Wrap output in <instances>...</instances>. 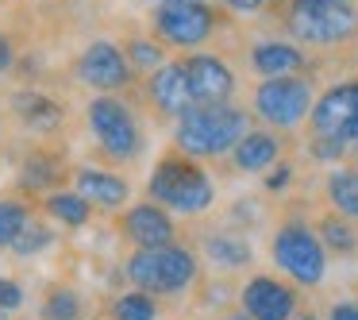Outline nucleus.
I'll use <instances>...</instances> for the list:
<instances>
[{
  "label": "nucleus",
  "instance_id": "f257e3e1",
  "mask_svg": "<svg viewBox=\"0 0 358 320\" xmlns=\"http://www.w3.org/2000/svg\"><path fill=\"white\" fill-rule=\"evenodd\" d=\"M250 132V112L235 101L227 104H193L178 116L173 143L178 151L193 158H224L235 151V143Z\"/></svg>",
  "mask_w": 358,
  "mask_h": 320
},
{
  "label": "nucleus",
  "instance_id": "f03ea898",
  "mask_svg": "<svg viewBox=\"0 0 358 320\" xmlns=\"http://www.w3.org/2000/svg\"><path fill=\"white\" fill-rule=\"evenodd\" d=\"M147 193L162 209L185 212V216L208 212L212 201H216V186H212L208 170L201 166V158L185 155V151H170V155L158 158L155 174L147 181Z\"/></svg>",
  "mask_w": 358,
  "mask_h": 320
},
{
  "label": "nucleus",
  "instance_id": "7ed1b4c3",
  "mask_svg": "<svg viewBox=\"0 0 358 320\" xmlns=\"http://www.w3.org/2000/svg\"><path fill=\"white\" fill-rule=\"evenodd\" d=\"M227 24V8L224 4H208V0H158L150 8V32L178 50H196L208 47Z\"/></svg>",
  "mask_w": 358,
  "mask_h": 320
},
{
  "label": "nucleus",
  "instance_id": "20e7f679",
  "mask_svg": "<svg viewBox=\"0 0 358 320\" xmlns=\"http://www.w3.org/2000/svg\"><path fill=\"white\" fill-rule=\"evenodd\" d=\"M281 27L301 47H343L358 39L355 4H316V0H285Z\"/></svg>",
  "mask_w": 358,
  "mask_h": 320
},
{
  "label": "nucleus",
  "instance_id": "39448f33",
  "mask_svg": "<svg viewBox=\"0 0 358 320\" xmlns=\"http://www.w3.org/2000/svg\"><path fill=\"white\" fill-rule=\"evenodd\" d=\"M85 120H89V132H93L96 147L108 162H135L143 151V127H139V116L135 109L116 93H101L89 101L85 109Z\"/></svg>",
  "mask_w": 358,
  "mask_h": 320
},
{
  "label": "nucleus",
  "instance_id": "423d86ee",
  "mask_svg": "<svg viewBox=\"0 0 358 320\" xmlns=\"http://www.w3.org/2000/svg\"><path fill=\"white\" fill-rule=\"evenodd\" d=\"M316 104V85L304 74H285V78H262L250 93V112L273 132H293L312 116Z\"/></svg>",
  "mask_w": 358,
  "mask_h": 320
},
{
  "label": "nucleus",
  "instance_id": "0eeeda50",
  "mask_svg": "<svg viewBox=\"0 0 358 320\" xmlns=\"http://www.w3.org/2000/svg\"><path fill=\"white\" fill-rule=\"evenodd\" d=\"M201 274V263L189 247H139L127 258V278L147 293H185Z\"/></svg>",
  "mask_w": 358,
  "mask_h": 320
},
{
  "label": "nucleus",
  "instance_id": "6e6552de",
  "mask_svg": "<svg viewBox=\"0 0 358 320\" xmlns=\"http://www.w3.org/2000/svg\"><path fill=\"white\" fill-rule=\"evenodd\" d=\"M270 255H273V266L281 274L296 281V286H320L327 274V247L320 239L316 228L301 224V220H289L273 232L270 239Z\"/></svg>",
  "mask_w": 358,
  "mask_h": 320
},
{
  "label": "nucleus",
  "instance_id": "1a4fd4ad",
  "mask_svg": "<svg viewBox=\"0 0 358 320\" xmlns=\"http://www.w3.org/2000/svg\"><path fill=\"white\" fill-rule=\"evenodd\" d=\"M73 78L81 85H89L93 93H124L135 81V70L127 62V55L120 50V43L93 39L73 62Z\"/></svg>",
  "mask_w": 358,
  "mask_h": 320
},
{
  "label": "nucleus",
  "instance_id": "9d476101",
  "mask_svg": "<svg viewBox=\"0 0 358 320\" xmlns=\"http://www.w3.org/2000/svg\"><path fill=\"white\" fill-rule=\"evenodd\" d=\"M308 127L312 135H327V139H339L350 147L358 139V78L324 89L312 104Z\"/></svg>",
  "mask_w": 358,
  "mask_h": 320
},
{
  "label": "nucleus",
  "instance_id": "9b49d317",
  "mask_svg": "<svg viewBox=\"0 0 358 320\" xmlns=\"http://www.w3.org/2000/svg\"><path fill=\"white\" fill-rule=\"evenodd\" d=\"M181 62H185V74H189L193 104H227V101H235L239 78H235V70L220 55L189 50V55H181Z\"/></svg>",
  "mask_w": 358,
  "mask_h": 320
},
{
  "label": "nucleus",
  "instance_id": "f8f14e48",
  "mask_svg": "<svg viewBox=\"0 0 358 320\" xmlns=\"http://www.w3.org/2000/svg\"><path fill=\"white\" fill-rule=\"evenodd\" d=\"M239 305L255 320H293L296 316V289L281 278H270V274H255L239 289Z\"/></svg>",
  "mask_w": 358,
  "mask_h": 320
},
{
  "label": "nucleus",
  "instance_id": "ddd939ff",
  "mask_svg": "<svg viewBox=\"0 0 358 320\" xmlns=\"http://www.w3.org/2000/svg\"><path fill=\"white\" fill-rule=\"evenodd\" d=\"M143 93H147L150 109L166 120H178L185 109H193V93H189V74L185 62L173 58V62H162L155 74H147L143 81Z\"/></svg>",
  "mask_w": 358,
  "mask_h": 320
},
{
  "label": "nucleus",
  "instance_id": "4468645a",
  "mask_svg": "<svg viewBox=\"0 0 358 320\" xmlns=\"http://www.w3.org/2000/svg\"><path fill=\"white\" fill-rule=\"evenodd\" d=\"M120 232H124L135 247H170V243L178 239V228H173V220H170V209H162L158 201L127 209L124 220H120Z\"/></svg>",
  "mask_w": 358,
  "mask_h": 320
},
{
  "label": "nucleus",
  "instance_id": "2eb2a0df",
  "mask_svg": "<svg viewBox=\"0 0 358 320\" xmlns=\"http://www.w3.org/2000/svg\"><path fill=\"white\" fill-rule=\"evenodd\" d=\"M247 66L258 78H285V74H304L312 62L296 39H262L247 50Z\"/></svg>",
  "mask_w": 358,
  "mask_h": 320
},
{
  "label": "nucleus",
  "instance_id": "dca6fc26",
  "mask_svg": "<svg viewBox=\"0 0 358 320\" xmlns=\"http://www.w3.org/2000/svg\"><path fill=\"white\" fill-rule=\"evenodd\" d=\"M281 151H285V143H281V135L273 127H250L227 158H231V166L239 174H266L281 158Z\"/></svg>",
  "mask_w": 358,
  "mask_h": 320
},
{
  "label": "nucleus",
  "instance_id": "f3484780",
  "mask_svg": "<svg viewBox=\"0 0 358 320\" xmlns=\"http://www.w3.org/2000/svg\"><path fill=\"white\" fill-rule=\"evenodd\" d=\"M73 186H78V193L85 197V201L101 204V209H120V204L131 197V186H127L120 174H108V170H89V166H81V170H73Z\"/></svg>",
  "mask_w": 358,
  "mask_h": 320
},
{
  "label": "nucleus",
  "instance_id": "a211bd4d",
  "mask_svg": "<svg viewBox=\"0 0 358 320\" xmlns=\"http://www.w3.org/2000/svg\"><path fill=\"white\" fill-rule=\"evenodd\" d=\"M201 251L216 270H247L255 263V251L243 235H231V232H212L201 239Z\"/></svg>",
  "mask_w": 358,
  "mask_h": 320
},
{
  "label": "nucleus",
  "instance_id": "6ab92c4d",
  "mask_svg": "<svg viewBox=\"0 0 358 320\" xmlns=\"http://www.w3.org/2000/svg\"><path fill=\"white\" fill-rule=\"evenodd\" d=\"M12 109H16V116L24 120V127H31V132H55L66 116L62 104L43 97V93H16L12 97Z\"/></svg>",
  "mask_w": 358,
  "mask_h": 320
},
{
  "label": "nucleus",
  "instance_id": "aec40b11",
  "mask_svg": "<svg viewBox=\"0 0 358 320\" xmlns=\"http://www.w3.org/2000/svg\"><path fill=\"white\" fill-rule=\"evenodd\" d=\"M327 201L335 212H343L347 220H358V170L335 166L327 174Z\"/></svg>",
  "mask_w": 358,
  "mask_h": 320
},
{
  "label": "nucleus",
  "instance_id": "412c9836",
  "mask_svg": "<svg viewBox=\"0 0 358 320\" xmlns=\"http://www.w3.org/2000/svg\"><path fill=\"white\" fill-rule=\"evenodd\" d=\"M43 209L50 212V216L58 220V224H66V228H81L89 220V212H93V201H85V197L78 193V189H55V193L43 201Z\"/></svg>",
  "mask_w": 358,
  "mask_h": 320
},
{
  "label": "nucleus",
  "instance_id": "4be33fe9",
  "mask_svg": "<svg viewBox=\"0 0 358 320\" xmlns=\"http://www.w3.org/2000/svg\"><path fill=\"white\" fill-rule=\"evenodd\" d=\"M124 55H127V62H131L135 74H155L158 66L166 62V43L158 39L155 32L135 35V39H124Z\"/></svg>",
  "mask_w": 358,
  "mask_h": 320
},
{
  "label": "nucleus",
  "instance_id": "5701e85b",
  "mask_svg": "<svg viewBox=\"0 0 358 320\" xmlns=\"http://www.w3.org/2000/svg\"><path fill=\"white\" fill-rule=\"evenodd\" d=\"M58 178H62V158L47 155V151H35V155L24 162L20 189H27V193H39V189H50Z\"/></svg>",
  "mask_w": 358,
  "mask_h": 320
},
{
  "label": "nucleus",
  "instance_id": "b1692460",
  "mask_svg": "<svg viewBox=\"0 0 358 320\" xmlns=\"http://www.w3.org/2000/svg\"><path fill=\"white\" fill-rule=\"evenodd\" d=\"M316 232H320V239H324V247L335 251V255H355L358 251V235H355V228H350V220L343 216V212L320 216Z\"/></svg>",
  "mask_w": 358,
  "mask_h": 320
},
{
  "label": "nucleus",
  "instance_id": "393cba45",
  "mask_svg": "<svg viewBox=\"0 0 358 320\" xmlns=\"http://www.w3.org/2000/svg\"><path fill=\"white\" fill-rule=\"evenodd\" d=\"M31 224V209L24 201H0V251H12V243L20 239V232Z\"/></svg>",
  "mask_w": 358,
  "mask_h": 320
},
{
  "label": "nucleus",
  "instance_id": "a878e982",
  "mask_svg": "<svg viewBox=\"0 0 358 320\" xmlns=\"http://www.w3.org/2000/svg\"><path fill=\"white\" fill-rule=\"evenodd\" d=\"M158 316V301L147 289H135V293H120L112 301V320H155Z\"/></svg>",
  "mask_w": 358,
  "mask_h": 320
},
{
  "label": "nucleus",
  "instance_id": "bb28decb",
  "mask_svg": "<svg viewBox=\"0 0 358 320\" xmlns=\"http://www.w3.org/2000/svg\"><path fill=\"white\" fill-rule=\"evenodd\" d=\"M43 320H78L81 316V297L73 293V289H55V293H47V301H43Z\"/></svg>",
  "mask_w": 358,
  "mask_h": 320
},
{
  "label": "nucleus",
  "instance_id": "cd10ccee",
  "mask_svg": "<svg viewBox=\"0 0 358 320\" xmlns=\"http://www.w3.org/2000/svg\"><path fill=\"white\" fill-rule=\"evenodd\" d=\"M50 243H55V232H50L47 224H39V220H31V224L20 232V239L12 243V251H16L20 258H31V255H39V251H47Z\"/></svg>",
  "mask_w": 358,
  "mask_h": 320
},
{
  "label": "nucleus",
  "instance_id": "c85d7f7f",
  "mask_svg": "<svg viewBox=\"0 0 358 320\" xmlns=\"http://www.w3.org/2000/svg\"><path fill=\"white\" fill-rule=\"evenodd\" d=\"M308 155L316 158V162H339L343 155H350V147H347V143H339V139H327V135H312Z\"/></svg>",
  "mask_w": 358,
  "mask_h": 320
},
{
  "label": "nucleus",
  "instance_id": "c756f323",
  "mask_svg": "<svg viewBox=\"0 0 358 320\" xmlns=\"http://www.w3.org/2000/svg\"><path fill=\"white\" fill-rule=\"evenodd\" d=\"M20 305H24V289H20V281L0 278V312H16Z\"/></svg>",
  "mask_w": 358,
  "mask_h": 320
},
{
  "label": "nucleus",
  "instance_id": "7c9ffc66",
  "mask_svg": "<svg viewBox=\"0 0 358 320\" xmlns=\"http://www.w3.org/2000/svg\"><path fill=\"white\" fill-rule=\"evenodd\" d=\"M12 66H16V43L8 32H0V78H8Z\"/></svg>",
  "mask_w": 358,
  "mask_h": 320
},
{
  "label": "nucleus",
  "instance_id": "2f4dec72",
  "mask_svg": "<svg viewBox=\"0 0 358 320\" xmlns=\"http://www.w3.org/2000/svg\"><path fill=\"white\" fill-rule=\"evenodd\" d=\"M227 12H235V16H255V12L270 8V0H220Z\"/></svg>",
  "mask_w": 358,
  "mask_h": 320
},
{
  "label": "nucleus",
  "instance_id": "473e14b6",
  "mask_svg": "<svg viewBox=\"0 0 358 320\" xmlns=\"http://www.w3.org/2000/svg\"><path fill=\"white\" fill-rule=\"evenodd\" d=\"M289 181H293V166L289 162H281L278 166V174H270V178H266V189H270V193H278V189H285Z\"/></svg>",
  "mask_w": 358,
  "mask_h": 320
},
{
  "label": "nucleus",
  "instance_id": "72a5a7b5",
  "mask_svg": "<svg viewBox=\"0 0 358 320\" xmlns=\"http://www.w3.org/2000/svg\"><path fill=\"white\" fill-rule=\"evenodd\" d=\"M327 320H358V301H335Z\"/></svg>",
  "mask_w": 358,
  "mask_h": 320
},
{
  "label": "nucleus",
  "instance_id": "f704fd0d",
  "mask_svg": "<svg viewBox=\"0 0 358 320\" xmlns=\"http://www.w3.org/2000/svg\"><path fill=\"white\" fill-rule=\"evenodd\" d=\"M224 320H255V316H250V312H243V309H239V312H227Z\"/></svg>",
  "mask_w": 358,
  "mask_h": 320
},
{
  "label": "nucleus",
  "instance_id": "c9c22d12",
  "mask_svg": "<svg viewBox=\"0 0 358 320\" xmlns=\"http://www.w3.org/2000/svg\"><path fill=\"white\" fill-rule=\"evenodd\" d=\"M293 320H320V316H316V312H296Z\"/></svg>",
  "mask_w": 358,
  "mask_h": 320
},
{
  "label": "nucleus",
  "instance_id": "e433bc0d",
  "mask_svg": "<svg viewBox=\"0 0 358 320\" xmlns=\"http://www.w3.org/2000/svg\"><path fill=\"white\" fill-rule=\"evenodd\" d=\"M316 4H355V0H316Z\"/></svg>",
  "mask_w": 358,
  "mask_h": 320
},
{
  "label": "nucleus",
  "instance_id": "4c0bfd02",
  "mask_svg": "<svg viewBox=\"0 0 358 320\" xmlns=\"http://www.w3.org/2000/svg\"><path fill=\"white\" fill-rule=\"evenodd\" d=\"M350 158H355V162H358V139L350 143Z\"/></svg>",
  "mask_w": 358,
  "mask_h": 320
},
{
  "label": "nucleus",
  "instance_id": "58836bf2",
  "mask_svg": "<svg viewBox=\"0 0 358 320\" xmlns=\"http://www.w3.org/2000/svg\"><path fill=\"white\" fill-rule=\"evenodd\" d=\"M0 320H4V312H0Z\"/></svg>",
  "mask_w": 358,
  "mask_h": 320
},
{
  "label": "nucleus",
  "instance_id": "ea45409f",
  "mask_svg": "<svg viewBox=\"0 0 358 320\" xmlns=\"http://www.w3.org/2000/svg\"><path fill=\"white\" fill-rule=\"evenodd\" d=\"M355 170H358V166H355Z\"/></svg>",
  "mask_w": 358,
  "mask_h": 320
}]
</instances>
